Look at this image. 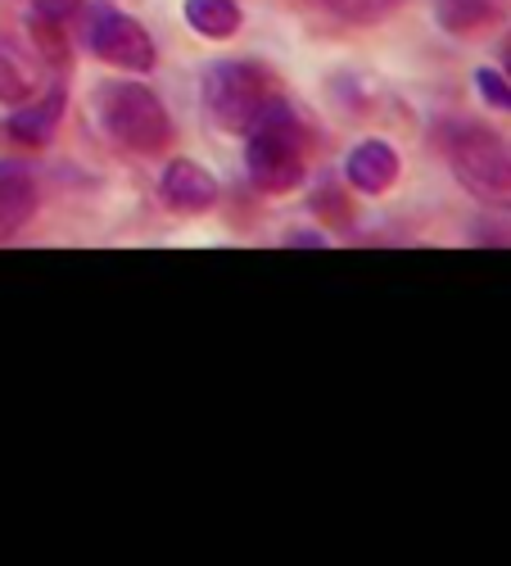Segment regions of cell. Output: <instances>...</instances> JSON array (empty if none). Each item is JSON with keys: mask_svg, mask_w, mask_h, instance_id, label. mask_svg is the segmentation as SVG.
I'll list each match as a JSON object with an SVG mask.
<instances>
[{"mask_svg": "<svg viewBox=\"0 0 511 566\" xmlns=\"http://www.w3.org/2000/svg\"><path fill=\"white\" fill-rule=\"evenodd\" d=\"M64 105H68V91L64 86H51L36 105H28V109H19L10 118V132L23 140V146H45V140L55 136L60 118H64Z\"/></svg>", "mask_w": 511, "mask_h": 566, "instance_id": "cell-9", "label": "cell"}, {"mask_svg": "<svg viewBox=\"0 0 511 566\" xmlns=\"http://www.w3.org/2000/svg\"><path fill=\"white\" fill-rule=\"evenodd\" d=\"M249 146H245V168H249V181L267 196H286L304 181V155H299V118L272 101L258 123L245 132Z\"/></svg>", "mask_w": 511, "mask_h": 566, "instance_id": "cell-1", "label": "cell"}, {"mask_svg": "<svg viewBox=\"0 0 511 566\" xmlns=\"http://www.w3.org/2000/svg\"><path fill=\"white\" fill-rule=\"evenodd\" d=\"M163 200L181 213H209L217 205V181L195 159H177L163 172Z\"/></svg>", "mask_w": 511, "mask_h": 566, "instance_id": "cell-6", "label": "cell"}, {"mask_svg": "<svg viewBox=\"0 0 511 566\" xmlns=\"http://www.w3.org/2000/svg\"><path fill=\"white\" fill-rule=\"evenodd\" d=\"M77 6H82V0H32V10H36V19H51V23L68 19V14H73Z\"/></svg>", "mask_w": 511, "mask_h": 566, "instance_id": "cell-14", "label": "cell"}, {"mask_svg": "<svg viewBox=\"0 0 511 566\" xmlns=\"http://www.w3.org/2000/svg\"><path fill=\"white\" fill-rule=\"evenodd\" d=\"M91 51H96L105 64L127 69V73H150L155 69V41H150V32L136 23L131 14H118V10H100L96 28H91Z\"/></svg>", "mask_w": 511, "mask_h": 566, "instance_id": "cell-5", "label": "cell"}, {"mask_svg": "<svg viewBox=\"0 0 511 566\" xmlns=\"http://www.w3.org/2000/svg\"><path fill=\"white\" fill-rule=\"evenodd\" d=\"M36 213V186L19 164H0V241H10Z\"/></svg>", "mask_w": 511, "mask_h": 566, "instance_id": "cell-8", "label": "cell"}, {"mask_svg": "<svg viewBox=\"0 0 511 566\" xmlns=\"http://www.w3.org/2000/svg\"><path fill=\"white\" fill-rule=\"evenodd\" d=\"M185 23L209 41H226L241 32V6L236 0H185Z\"/></svg>", "mask_w": 511, "mask_h": 566, "instance_id": "cell-10", "label": "cell"}, {"mask_svg": "<svg viewBox=\"0 0 511 566\" xmlns=\"http://www.w3.org/2000/svg\"><path fill=\"white\" fill-rule=\"evenodd\" d=\"M476 82H480L485 101H489L493 109H511V77H502V73H493V69H480Z\"/></svg>", "mask_w": 511, "mask_h": 566, "instance_id": "cell-13", "label": "cell"}, {"mask_svg": "<svg viewBox=\"0 0 511 566\" xmlns=\"http://www.w3.org/2000/svg\"><path fill=\"white\" fill-rule=\"evenodd\" d=\"M453 172L467 191L493 209H511V146L489 132H467L453 146Z\"/></svg>", "mask_w": 511, "mask_h": 566, "instance_id": "cell-4", "label": "cell"}, {"mask_svg": "<svg viewBox=\"0 0 511 566\" xmlns=\"http://www.w3.org/2000/svg\"><path fill=\"white\" fill-rule=\"evenodd\" d=\"M435 14L448 32H476L485 23H493V0H435Z\"/></svg>", "mask_w": 511, "mask_h": 566, "instance_id": "cell-11", "label": "cell"}, {"mask_svg": "<svg viewBox=\"0 0 511 566\" xmlns=\"http://www.w3.org/2000/svg\"><path fill=\"white\" fill-rule=\"evenodd\" d=\"M507 77H511V55H507Z\"/></svg>", "mask_w": 511, "mask_h": 566, "instance_id": "cell-15", "label": "cell"}, {"mask_svg": "<svg viewBox=\"0 0 511 566\" xmlns=\"http://www.w3.org/2000/svg\"><path fill=\"white\" fill-rule=\"evenodd\" d=\"M105 127L114 140H123L127 150L136 155H159L168 140H172V123H168V109L159 105V96L150 86H136V82H123L114 91H105Z\"/></svg>", "mask_w": 511, "mask_h": 566, "instance_id": "cell-2", "label": "cell"}, {"mask_svg": "<svg viewBox=\"0 0 511 566\" xmlns=\"http://www.w3.org/2000/svg\"><path fill=\"white\" fill-rule=\"evenodd\" d=\"M336 6H344V0H336Z\"/></svg>", "mask_w": 511, "mask_h": 566, "instance_id": "cell-16", "label": "cell"}, {"mask_svg": "<svg viewBox=\"0 0 511 566\" xmlns=\"http://www.w3.org/2000/svg\"><path fill=\"white\" fill-rule=\"evenodd\" d=\"M344 177L362 196H385L390 186L398 181V155L385 146V140H362V146L349 155V164H344Z\"/></svg>", "mask_w": 511, "mask_h": 566, "instance_id": "cell-7", "label": "cell"}, {"mask_svg": "<svg viewBox=\"0 0 511 566\" xmlns=\"http://www.w3.org/2000/svg\"><path fill=\"white\" fill-rule=\"evenodd\" d=\"M272 105L267 77L254 64H213L204 77V109L222 132H249Z\"/></svg>", "mask_w": 511, "mask_h": 566, "instance_id": "cell-3", "label": "cell"}, {"mask_svg": "<svg viewBox=\"0 0 511 566\" xmlns=\"http://www.w3.org/2000/svg\"><path fill=\"white\" fill-rule=\"evenodd\" d=\"M28 96H32V77L19 69L14 55L0 51V101H6V105H23Z\"/></svg>", "mask_w": 511, "mask_h": 566, "instance_id": "cell-12", "label": "cell"}]
</instances>
